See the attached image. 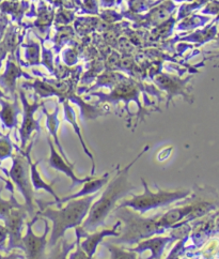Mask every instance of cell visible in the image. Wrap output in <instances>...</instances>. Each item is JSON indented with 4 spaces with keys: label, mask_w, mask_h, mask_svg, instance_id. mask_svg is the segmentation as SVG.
Returning a JSON list of instances; mask_svg holds the SVG:
<instances>
[{
    "label": "cell",
    "mask_w": 219,
    "mask_h": 259,
    "mask_svg": "<svg viewBox=\"0 0 219 259\" xmlns=\"http://www.w3.org/2000/svg\"><path fill=\"white\" fill-rule=\"evenodd\" d=\"M149 147L147 146L144 150L132 161L123 169L119 170L115 177L108 181L106 189L103 192L102 196L97 200L93 201L90 207L89 213L85 221L81 224V227L87 233H94L101 226L105 225L106 219L113 213V211L117 208V203L122 197L130 195L132 191L136 190V187L130 182V170L132 166L140 159V156L148 151Z\"/></svg>",
    "instance_id": "6da1fadb"
},
{
    "label": "cell",
    "mask_w": 219,
    "mask_h": 259,
    "mask_svg": "<svg viewBox=\"0 0 219 259\" xmlns=\"http://www.w3.org/2000/svg\"><path fill=\"white\" fill-rule=\"evenodd\" d=\"M96 196L97 193L87 197L70 200L65 207L59 208L58 210L47 207L40 212L41 217L52 222V229L48 242L49 247H52L61 238L65 237L69 229L81 226Z\"/></svg>",
    "instance_id": "7a4b0ae2"
},
{
    "label": "cell",
    "mask_w": 219,
    "mask_h": 259,
    "mask_svg": "<svg viewBox=\"0 0 219 259\" xmlns=\"http://www.w3.org/2000/svg\"><path fill=\"white\" fill-rule=\"evenodd\" d=\"M113 215L124 224L121 227L120 236L111 242L116 245L138 244L142 240L162 235L166 231L157 224L160 214L153 218H143L142 214L130 208H116L113 211Z\"/></svg>",
    "instance_id": "3957f363"
},
{
    "label": "cell",
    "mask_w": 219,
    "mask_h": 259,
    "mask_svg": "<svg viewBox=\"0 0 219 259\" xmlns=\"http://www.w3.org/2000/svg\"><path fill=\"white\" fill-rule=\"evenodd\" d=\"M140 180L143 187V193L123 200L117 208H130L140 214H144L151 210L167 207L173 202L187 198L191 194L189 190L165 191L158 189L157 192H152L149 189L147 181L143 178H140Z\"/></svg>",
    "instance_id": "277c9868"
},
{
    "label": "cell",
    "mask_w": 219,
    "mask_h": 259,
    "mask_svg": "<svg viewBox=\"0 0 219 259\" xmlns=\"http://www.w3.org/2000/svg\"><path fill=\"white\" fill-rule=\"evenodd\" d=\"M30 148L31 146L26 152L27 160L23 156H16L14 159L13 166L10 170V177L25 198V209L28 211L30 217H34L36 200L34 198V190L30 180Z\"/></svg>",
    "instance_id": "5b68a950"
},
{
    "label": "cell",
    "mask_w": 219,
    "mask_h": 259,
    "mask_svg": "<svg viewBox=\"0 0 219 259\" xmlns=\"http://www.w3.org/2000/svg\"><path fill=\"white\" fill-rule=\"evenodd\" d=\"M38 220L35 217L34 219L27 224V233L25 237H23V245L22 249H24L26 259H46V246L47 242V235L49 231L48 223L46 220L45 221V231L42 236H36L32 230V225L34 222Z\"/></svg>",
    "instance_id": "8992f818"
},
{
    "label": "cell",
    "mask_w": 219,
    "mask_h": 259,
    "mask_svg": "<svg viewBox=\"0 0 219 259\" xmlns=\"http://www.w3.org/2000/svg\"><path fill=\"white\" fill-rule=\"evenodd\" d=\"M121 227L122 222L118 220L117 223L112 228H105L101 231H94V233L91 235H89L87 231H85L83 238L80 240V246L89 257H93L96 253L98 245L103 242V240L106 237L117 238L120 236Z\"/></svg>",
    "instance_id": "52a82bcc"
},
{
    "label": "cell",
    "mask_w": 219,
    "mask_h": 259,
    "mask_svg": "<svg viewBox=\"0 0 219 259\" xmlns=\"http://www.w3.org/2000/svg\"><path fill=\"white\" fill-rule=\"evenodd\" d=\"M48 146H49V150H50V155H49V160H48V165L49 167L56 169L60 172L65 174L67 177H69L72 180V188L75 186H81V184L86 183L87 181L93 179L92 176H89V177L86 178H79L74 172V163H69L65 159L62 158V155L58 153L56 150V148L53 146V143L48 140Z\"/></svg>",
    "instance_id": "ba28073f"
},
{
    "label": "cell",
    "mask_w": 219,
    "mask_h": 259,
    "mask_svg": "<svg viewBox=\"0 0 219 259\" xmlns=\"http://www.w3.org/2000/svg\"><path fill=\"white\" fill-rule=\"evenodd\" d=\"M176 240L177 239L173 236H154L142 240L137 246L129 249L136 254H142L145 251H150L151 255L147 259H160L166 246L170 242H175Z\"/></svg>",
    "instance_id": "9c48e42d"
},
{
    "label": "cell",
    "mask_w": 219,
    "mask_h": 259,
    "mask_svg": "<svg viewBox=\"0 0 219 259\" xmlns=\"http://www.w3.org/2000/svg\"><path fill=\"white\" fill-rule=\"evenodd\" d=\"M26 209L15 208L6 220L8 235L10 236V248H22L23 245V236L22 229L24 225V221L26 217Z\"/></svg>",
    "instance_id": "30bf717a"
},
{
    "label": "cell",
    "mask_w": 219,
    "mask_h": 259,
    "mask_svg": "<svg viewBox=\"0 0 219 259\" xmlns=\"http://www.w3.org/2000/svg\"><path fill=\"white\" fill-rule=\"evenodd\" d=\"M22 100L24 104V120H23L22 128H21V135H22L23 147H25L27 141L29 140L31 134L34 131L40 132V125H39L38 120L34 119V113L35 110L40 107V104L36 101L32 104L29 103V102L26 100L25 96L23 95H22Z\"/></svg>",
    "instance_id": "8fae6325"
},
{
    "label": "cell",
    "mask_w": 219,
    "mask_h": 259,
    "mask_svg": "<svg viewBox=\"0 0 219 259\" xmlns=\"http://www.w3.org/2000/svg\"><path fill=\"white\" fill-rule=\"evenodd\" d=\"M195 208L196 203L195 205H187L184 207L171 209L158 218L157 224L160 228L165 230L175 228L177 225L181 224L184 219L188 218Z\"/></svg>",
    "instance_id": "7c38bea8"
},
{
    "label": "cell",
    "mask_w": 219,
    "mask_h": 259,
    "mask_svg": "<svg viewBox=\"0 0 219 259\" xmlns=\"http://www.w3.org/2000/svg\"><path fill=\"white\" fill-rule=\"evenodd\" d=\"M109 175H111V174L106 172L103 176V177H101V178H97V179L93 178V179L87 181L86 183H84L83 189H81L80 191H78L77 193L71 194V195H69V196L60 198L59 202L57 203V206L60 208L63 205V203H66V202H68L70 200L78 199V198H83V197L93 195V194L97 193L99 190L103 189L106 186V184L108 183V181H109Z\"/></svg>",
    "instance_id": "4fadbf2b"
},
{
    "label": "cell",
    "mask_w": 219,
    "mask_h": 259,
    "mask_svg": "<svg viewBox=\"0 0 219 259\" xmlns=\"http://www.w3.org/2000/svg\"><path fill=\"white\" fill-rule=\"evenodd\" d=\"M40 161L32 163L31 160L29 159V165H30V180L32 183V187L34 191H40L43 190L46 193H48L49 195H51L54 198V201L52 202H47V206L49 205H57L60 200V197L57 195L56 192L53 191L52 186L53 183H48L45 181L42 177H41V174L38 170V165H39Z\"/></svg>",
    "instance_id": "5bb4252c"
},
{
    "label": "cell",
    "mask_w": 219,
    "mask_h": 259,
    "mask_svg": "<svg viewBox=\"0 0 219 259\" xmlns=\"http://www.w3.org/2000/svg\"><path fill=\"white\" fill-rule=\"evenodd\" d=\"M65 114H66V119L72 124L73 128H74L75 133L77 134V136H78V138H79V142H80L81 146H83L86 154L89 156L90 160L92 161V169H91L90 176H92V177H94V175H95V167H96V166H95V161H94V156H93L92 153H91V152L89 151L88 147L86 146V143H85V141H84V138H83V136H81L80 127H79L78 123L76 122V116H75L74 110H73V108L69 105L68 102H67V103H65Z\"/></svg>",
    "instance_id": "9a60e30c"
},
{
    "label": "cell",
    "mask_w": 219,
    "mask_h": 259,
    "mask_svg": "<svg viewBox=\"0 0 219 259\" xmlns=\"http://www.w3.org/2000/svg\"><path fill=\"white\" fill-rule=\"evenodd\" d=\"M75 245L76 242L69 243L66 237H63L52 247H50V253L47 259H68Z\"/></svg>",
    "instance_id": "2e32d148"
},
{
    "label": "cell",
    "mask_w": 219,
    "mask_h": 259,
    "mask_svg": "<svg viewBox=\"0 0 219 259\" xmlns=\"http://www.w3.org/2000/svg\"><path fill=\"white\" fill-rule=\"evenodd\" d=\"M45 114H46V117H47V128L49 131V134L53 137V141H54V144H56V146L58 147L59 149V152L60 154L62 155V158L65 159L67 162L69 163H72L70 162V160L68 159L67 154L65 153V151H63V148L59 142V138H58V135H57V132H58V126H59V121H58V118H57V115H58V108H56V110L52 114H48L46 110H45Z\"/></svg>",
    "instance_id": "e0dca14e"
},
{
    "label": "cell",
    "mask_w": 219,
    "mask_h": 259,
    "mask_svg": "<svg viewBox=\"0 0 219 259\" xmlns=\"http://www.w3.org/2000/svg\"><path fill=\"white\" fill-rule=\"evenodd\" d=\"M103 244L111 253V259H138L137 254L130 251V249H124L111 242H103Z\"/></svg>",
    "instance_id": "ac0fdd59"
},
{
    "label": "cell",
    "mask_w": 219,
    "mask_h": 259,
    "mask_svg": "<svg viewBox=\"0 0 219 259\" xmlns=\"http://www.w3.org/2000/svg\"><path fill=\"white\" fill-rule=\"evenodd\" d=\"M75 233H76L75 251H72V253H70L68 259H94L93 257H89L80 246V240L83 238V233H84L83 227L78 226L77 228H75Z\"/></svg>",
    "instance_id": "d6986e66"
},
{
    "label": "cell",
    "mask_w": 219,
    "mask_h": 259,
    "mask_svg": "<svg viewBox=\"0 0 219 259\" xmlns=\"http://www.w3.org/2000/svg\"><path fill=\"white\" fill-rule=\"evenodd\" d=\"M8 236V230L6 227H3L2 225H0V244H2L3 242H5V240Z\"/></svg>",
    "instance_id": "ffe728a7"
}]
</instances>
